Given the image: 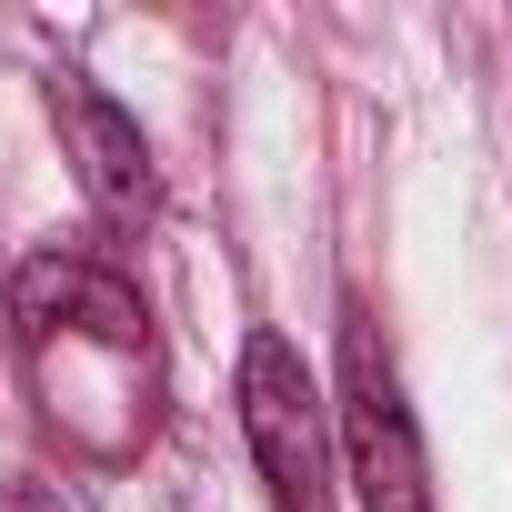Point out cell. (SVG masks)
<instances>
[{
	"label": "cell",
	"mask_w": 512,
	"mask_h": 512,
	"mask_svg": "<svg viewBox=\"0 0 512 512\" xmlns=\"http://www.w3.org/2000/svg\"><path fill=\"white\" fill-rule=\"evenodd\" d=\"M11 322L21 352L41 372V412L91 452V462H131L151 442V312L111 262H81V251H41L11 282Z\"/></svg>",
	"instance_id": "6da1fadb"
},
{
	"label": "cell",
	"mask_w": 512,
	"mask_h": 512,
	"mask_svg": "<svg viewBox=\"0 0 512 512\" xmlns=\"http://www.w3.org/2000/svg\"><path fill=\"white\" fill-rule=\"evenodd\" d=\"M342 452H352L362 512H432V462H422V432L372 312H342Z\"/></svg>",
	"instance_id": "7a4b0ae2"
},
{
	"label": "cell",
	"mask_w": 512,
	"mask_h": 512,
	"mask_svg": "<svg viewBox=\"0 0 512 512\" xmlns=\"http://www.w3.org/2000/svg\"><path fill=\"white\" fill-rule=\"evenodd\" d=\"M241 432L262 462L282 512H332V422H322V382L302 372V352L282 332H251L241 352Z\"/></svg>",
	"instance_id": "3957f363"
},
{
	"label": "cell",
	"mask_w": 512,
	"mask_h": 512,
	"mask_svg": "<svg viewBox=\"0 0 512 512\" xmlns=\"http://www.w3.org/2000/svg\"><path fill=\"white\" fill-rule=\"evenodd\" d=\"M51 111H61V131H71L81 191H91L111 221H151V201H161V171H151V141H141V121H131L121 101H101L81 71H61V81H51Z\"/></svg>",
	"instance_id": "277c9868"
},
{
	"label": "cell",
	"mask_w": 512,
	"mask_h": 512,
	"mask_svg": "<svg viewBox=\"0 0 512 512\" xmlns=\"http://www.w3.org/2000/svg\"><path fill=\"white\" fill-rule=\"evenodd\" d=\"M0 512H61L51 482H0Z\"/></svg>",
	"instance_id": "5b68a950"
}]
</instances>
